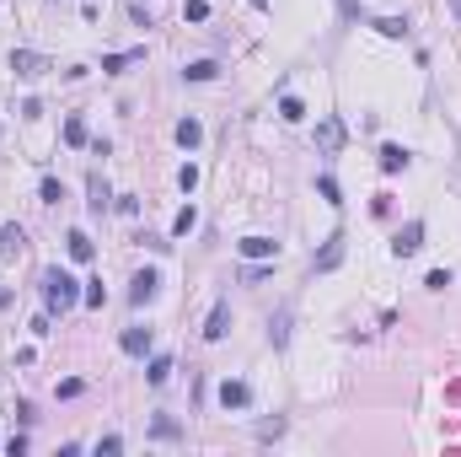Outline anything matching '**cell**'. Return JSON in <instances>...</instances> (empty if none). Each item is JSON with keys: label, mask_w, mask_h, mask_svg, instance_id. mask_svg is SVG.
<instances>
[{"label": "cell", "mask_w": 461, "mask_h": 457, "mask_svg": "<svg viewBox=\"0 0 461 457\" xmlns=\"http://www.w3.org/2000/svg\"><path fill=\"white\" fill-rule=\"evenodd\" d=\"M182 76H188V81H215V76H220V65H215V60H193Z\"/></svg>", "instance_id": "cell-17"}, {"label": "cell", "mask_w": 461, "mask_h": 457, "mask_svg": "<svg viewBox=\"0 0 461 457\" xmlns=\"http://www.w3.org/2000/svg\"><path fill=\"white\" fill-rule=\"evenodd\" d=\"M11 70H17L21 81H33V76H43V70H49V60H43V54H33V49H17V54H11Z\"/></svg>", "instance_id": "cell-4"}, {"label": "cell", "mask_w": 461, "mask_h": 457, "mask_svg": "<svg viewBox=\"0 0 461 457\" xmlns=\"http://www.w3.org/2000/svg\"><path fill=\"white\" fill-rule=\"evenodd\" d=\"M451 6H456V17H461V0H451Z\"/></svg>", "instance_id": "cell-34"}, {"label": "cell", "mask_w": 461, "mask_h": 457, "mask_svg": "<svg viewBox=\"0 0 461 457\" xmlns=\"http://www.w3.org/2000/svg\"><path fill=\"white\" fill-rule=\"evenodd\" d=\"M241 280H247V285H258V280H268V269H263V264H247V269H241Z\"/></svg>", "instance_id": "cell-33"}, {"label": "cell", "mask_w": 461, "mask_h": 457, "mask_svg": "<svg viewBox=\"0 0 461 457\" xmlns=\"http://www.w3.org/2000/svg\"><path fill=\"white\" fill-rule=\"evenodd\" d=\"M424 285H429V291H445V285H451V269H435L429 280H424Z\"/></svg>", "instance_id": "cell-32"}, {"label": "cell", "mask_w": 461, "mask_h": 457, "mask_svg": "<svg viewBox=\"0 0 461 457\" xmlns=\"http://www.w3.org/2000/svg\"><path fill=\"white\" fill-rule=\"evenodd\" d=\"M236 253H241V258H252V264H263V258H279V242H274V237H241Z\"/></svg>", "instance_id": "cell-3"}, {"label": "cell", "mask_w": 461, "mask_h": 457, "mask_svg": "<svg viewBox=\"0 0 461 457\" xmlns=\"http://www.w3.org/2000/svg\"><path fill=\"white\" fill-rule=\"evenodd\" d=\"M43 301H49V312H70L80 301V285L64 269H43Z\"/></svg>", "instance_id": "cell-1"}, {"label": "cell", "mask_w": 461, "mask_h": 457, "mask_svg": "<svg viewBox=\"0 0 461 457\" xmlns=\"http://www.w3.org/2000/svg\"><path fill=\"white\" fill-rule=\"evenodd\" d=\"M419 248H424V221H408V226L392 237V253H397V258H413Z\"/></svg>", "instance_id": "cell-2"}, {"label": "cell", "mask_w": 461, "mask_h": 457, "mask_svg": "<svg viewBox=\"0 0 461 457\" xmlns=\"http://www.w3.org/2000/svg\"><path fill=\"white\" fill-rule=\"evenodd\" d=\"M268 339H274V344H284V339H290V312H279V317L268 323Z\"/></svg>", "instance_id": "cell-26"}, {"label": "cell", "mask_w": 461, "mask_h": 457, "mask_svg": "<svg viewBox=\"0 0 461 457\" xmlns=\"http://www.w3.org/2000/svg\"><path fill=\"white\" fill-rule=\"evenodd\" d=\"M150 436H156V441H177V419H166V415H161L156 425H150Z\"/></svg>", "instance_id": "cell-25"}, {"label": "cell", "mask_w": 461, "mask_h": 457, "mask_svg": "<svg viewBox=\"0 0 461 457\" xmlns=\"http://www.w3.org/2000/svg\"><path fill=\"white\" fill-rule=\"evenodd\" d=\"M123 355H134V360H140V355H150V329H123Z\"/></svg>", "instance_id": "cell-11"}, {"label": "cell", "mask_w": 461, "mask_h": 457, "mask_svg": "<svg viewBox=\"0 0 461 457\" xmlns=\"http://www.w3.org/2000/svg\"><path fill=\"white\" fill-rule=\"evenodd\" d=\"M317 194L327 199V205H338V183H333V178H317Z\"/></svg>", "instance_id": "cell-30"}, {"label": "cell", "mask_w": 461, "mask_h": 457, "mask_svg": "<svg viewBox=\"0 0 461 457\" xmlns=\"http://www.w3.org/2000/svg\"><path fill=\"white\" fill-rule=\"evenodd\" d=\"M220 404L225 409H247L252 404V388L247 382H220Z\"/></svg>", "instance_id": "cell-10"}, {"label": "cell", "mask_w": 461, "mask_h": 457, "mask_svg": "<svg viewBox=\"0 0 461 457\" xmlns=\"http://www.w3.org/2000/svg\"><path fill=\"white\" fill-rule=\"evenodd\" d=\"M376 33H381V38H408V22H402V17H381V22H376Z\"/></svg>", "instance_id": "cell-22"}, {"label": "cell", "mask_w": 461, "mask_h": 457, "mask_svg": "<svg viewBox=\"0 0 461 457\" xmlns=\"http://www.w3.org/2000/svg\"><path fill=\"white\" fill-rule=\"evenodd\" d=\"M225 329H231V301H215V312H209V323H204V339L215 344V339H225Z\"/></svg>", "instance_id": "cell-7"}, {"label": "cell", "mask_w": 461, "mask_h": 457, "mask_svg": "<svg viewBox=\"0 0 461 457\" xmlns=\"http://www.w3.org/2000/svg\"><path fill=\"white\" fill-rule=\"evenodd\" d=\"M193 226H199V210L188 205V210H177V221H172V237H188Z\"/></svg>", "instance_id": "cell-21"}, {"label": "cell", "mask_w": 461, "mask_h": 457, "mask_svg": "<svg viewBox=\"0 0 461 457\" xmlns=\"http://www.w3.org/2000/svg\"><path fill=\"white\" fill-rule=\"evenodd\" d=\"M64 146H86V119H80V113L64 119Z\"/></svg>", "instance_id": "cell-18"}, {"label": "cell", "mask_w": 461, "mask_h": 457, "mask_svg": "<svg viewBox=\"0 0 461 457\" xmlns=\"http://www.w3.org/2000/svg\"><path fill=\"white\" fill-rule=\"evenodd\" d=\"M177 183H182V194H193V188H199V167L182 162V167H177Z\"/></svg>", "instance_id": "cell-24"}, {"label": "cell", "mask_w": 461, "mask_h": 457, "mask_svg": "<svg viewBox=\"0 0 461 457\" xmlns=\"http://www.w3.org/2000/svg\"><path fill=\"white\" fill-rule=\"evenodd\" d=\"M80 393H86V382H80V376H64V382H60V398H80Z\"/></svg>", "instance_id": "cell-29"}, {"label": "cell", "mask_w": 461, "mask_h": 457, "mask_svg": "<svg viewBox=\"0 0 461 457\" xmlns=\"http://www.w3.org/2000/svg\"><path fill=\"white\" fill-rule=\"evenodd\" d=\"M338 264H343V231H333V237H327V248L311 258V269L327 274V269H338Z\"/></svg>", "instance_id": "cell-5"}, {"label": "cell", "mask_w": 461, "mask_h": 457, "mask_svg": "<svg viewBox=\"0 0 461 457\" xmlns=\"http://www.w3.org/2000/svg\"><path fill=\"white\" fill-rule=\"evenodd\" d=\"M182 17H188V22H209V0H188Z\"/></svg>", "instance_id": "cell-27"}, {"label": "cell", "mask_w": 461, "mask_h": 457, "mask_svg": "<svg viewBox=\"0 0 461 457\" xmlns=\"http://www.w3.org/2000/svg\"><path fill=\"white\" fill-rule=\"evenodd\" d=\"M97 452H102V457H119V452H123V441H119V436H102V441H97Z\"/></svg>", "instance_id": "cell-31"}, {"label": "cell", "mask_w": 461, "mask_h": 457, "mask_svg": "<svg viewBox=\"0 0 461 457\" xmlns=\"http://www.w3.org/2000/svg\"><path fill=\"white\" fill-rule=\"evenodd\" d=\"M199 140H204V124H199V119H177V146L193 151Z\"/></svg>", "instance_id": "cell-15"}, {"label": "cell", "mask_w": 461, "mask_h": 457, "mask_svg": "<svg viewBox=\"0 0 461 457\" xmlns=\"http://www.w3.org/2000/svg\"><path fill=\"white\" fill-rule=\"evenodd\" d=\"M21 248H27V231H21V226H17V221H11V226L0 231V253H6V258H17V253H21Z\"/></svg>", "instance_id": "cell-14"}, {"label": "cell", "mask_w": 461, "mask_h": 457, "mask_svg": "<svg viewBox=\"0 0 461 457\" xmlns=\"http://www.w3.org/2000/svg\"><path fill=\"white\" fill-rule=\"evenodd\" d=\"M279 119H284V124H301V119H306V103H301V97H279Z\"/></svg>", "instance_id": "cell-20"}, {"label": "cell", "mask_w": 461, "mask_h": 457, "mask_svg": "<svg viewBox=\"0 0 461 457\" xmlns=\"http://www.w3.org/2000/svg\"><path fill=\"white\" fill-rule=\"evenodd\" d=\"M338 146H343V124H338V119H322V124H317V151L333 156Z\"/></svg>", "instance_id": "cell-9"}, {"label": "cell", "mask_w": 461, "mask_h": 457, "mask_svg": "<svg viewBox=\"0 0 461 457\" xmlns=\"http://www.w3.org/2000/svg\"><path fill=\"white\" fill-rule=\"evenodd\" d=\"M140 60H145V49H119V54H102V70L107 76H123L129 65H140Z\"/></svg>", "instance_id": "cell-8"}, {"label": "cell", "mask_w": 461, "mask_h": 457, "mask_svg": "<svg viewBox=\"0 0 461 457\" xmlns=\"http://www.w3.org/2000/svg\"><path fill=\"white\" fill-rule=\"evenodd\" d=\"M64 248H70V258H76V264H92V253H97V242H92L86 231H70V237H64Z\"/></svg>", "instance_id": "cell-12"}, {"label": "cell", "mask_w": 461, "mask_h": 457, "mask_svg": "<svg viewBox=\"0 0 461 457\" xmlns=\"http://www.w3.org/2000/svg\"><path fill=\"white\" fill-rule=\"evenodd\" d=\"M38 194H43V205H60V199H64V183H60V178H43Z\"/></svg>", "instance_id": "cell-23"}, {"label": "cell", "mask_w": 461, "mask_h": 457, "mask_svg": "<svg viewBox=\"0 0 461 457\" xmlns=\"http://www.w3.org/2000/svg\"><path fill=\"white\" fill-rule=\"evenodd\" d=\"M86 188H92V199H86V205L102 215V210H107V199H113V194H107V183H102V172H92V183H86Z\"/></svg>", "instance_id": "cell-16"}, {"label": "cell", "mask_w": 461, "mask_h": 457, "mask_svg": "<svg viewBox=\"0 0 461 457\" xmlns=\"http://www.w3.org/2000/svg\"><path fill=\"white\" fill-rule=\"evenodd\" d=\"M252 6H268V0H252Z\"/></svg>", "instance_id": "cell-35"}, {"label": "cell", "mask_w": 461, "mask_h": 457, "mask_svg": "<svg viewBox=\"0 0 461 457\" xmlns=\"http://www.w3.org/2000/svg\"><path fill=\"white\" fill-rule=\"evenodd\" d=\"M166 376H172V355H150V366H145V382H150V388H166Z\"/></svg>", "instance_id": "cell-13"}, {"label": "cell", "mask_w": 461, "mask_h": 457, "mask_svg": "<svg viewBox=\"0 0 461 457\" xmlns=\"http://www.w3.org/2000/svg\"><path fill=\"white\" fill-rule=\"evenodd\" d=\"M408 167V151L402 146H381V172H402Z\"/></svg>", "instance_id": "cell-19"}, {"label": "cell", "mask_w": 461, "mask_h": 457, "mask_svg": "<svg viewBox=\"0 0 461 457\" xmlns=\"http://www.w3.org/2000/svg\"><path fill=\"white\" fill-rule=\"evenodd\" d=\"M156 285H161V274H156V269L134 274V280H129V301H134V307H145V301L156 296Z\"/></svg>", "instance_id": "cell-6"}, {"label": "cell", "mask_w": 461, "mask_h": 457, "mask_svg": "<svg viewBox=\"0 0 461 457\" xmlns=\"http://www.w3.org/2000/svg\"><path fill=\"white\" fill-rule=\"evenodd\" d=\"M80 301H86V307H102V301H107V291H102V280H92V285L80 291Z\"/></svg>", "instance_id": "cell-28"}]
</instances>
